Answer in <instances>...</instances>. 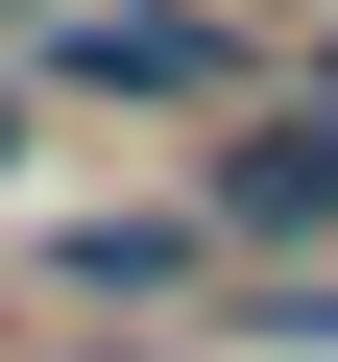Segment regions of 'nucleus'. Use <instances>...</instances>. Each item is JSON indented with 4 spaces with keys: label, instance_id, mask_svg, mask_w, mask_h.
Masks as SVG:
<instances>
[{
    "label": "nucleus",
    "instance_id": "obj_1",
    "mask_svg": "<svg viewBox=\"0 0 338 362\" xmlns=\"http://www.w3.org/2000/svg\"><path fill=\"white\" fill-rule=\"evenodd\" d=\"M49 97H97V121H194V97H242V0H49Z\"/></svg>",
    "mask_w": 338,
    "mask_h": 362
},
{
    "label": "nucleus",
    "instance_id": "obj_2",
    "mask_svg": "<svg viewBox=\"0 0 338 362\" xmlns=\"http://www.w3.org/2000/svg\"><path fill=\"white\" fill-rule=\"evenodd\" d=\"M194 218H218V266H266V242H338V97H266V121L194 169Z\"/></svg>",
    "mask_w": 338,
    "mask_h": 362
},
{
    "label": "nucleus",
    "instance_id": "obj_3",
    "mask_svg": "<svg viewBox=\"0 0 338 362\" xmlns=\"http://www.w3.org/2000/svg\"><path fill=\"white\" fill-rule=\"evenodd\" d=\"M49 266H73L97 314H194V290H218V218H194V194H169V218H73Z\"/></svg>",
    "mask_w": 338,
    "mask_h": 362
},
{
    "label": "nucleus",
    "instance_id": "obj_4",
    "mask_svg": "<svg viewBox=\"0 0 338 362\" xmlns=\"http://www.w3.org/2000/svg\"><path fill=\"white\" fill-rule=\"evenodd\" d=\"M0 169H25V73H0Z\"/></svg>",
    "mask_w": 338,
    "mask_h": 362
},
{
    "label": "nucleus",
    "instance_id": "obj_5",
    "mask_svg": "<svg viewBox=\"0 0 338 362\" xmlns=\"http://www.w3.org/2000/svg\"><path fill=\"white\" fill-rule=\"evenodd\" d=\"M25 25H49V0H0V49H25Z\"/></svg>",
    "mask_w": 338,
    "mask_h": 362
}]
</instances>
